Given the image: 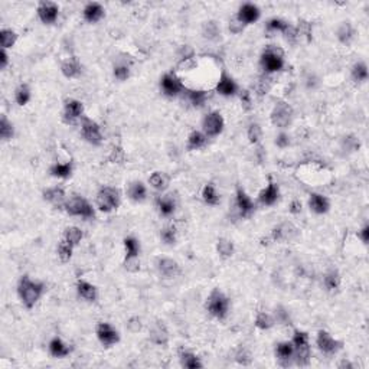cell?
<instances>
[{"label": "cell", "instance_id": "obj_55", "mask_svg": "<svg viewBox=\"0 0 369 369\" xmlns=\"http://www.w3.org/2000/svg\"><path fill=\"white\" fill-rule=\"evenodd\" d=\"M242 28H244V25H242V23H241L236 17H234V19H232V22H231V25H230V29H231L234 34H238Z\"/></svg>", "mask_w": 369, "mask_h": 369}, {"label": "cell", "instance_id": "obj_28", "mask_svg": "<svg viewBox=\"0 0 369 369\" xmlns=\"http://www.w3.org/2000/svg\"><path fill=\"white\" fill-rule=\"evenodd\" d=\"M61 71H62V74H64L67 78H75V77H78L80 72H81V64H80V61H78L75 56H72V58H69V59H67V61L62 64Z\"/></svg>", "mask_w": 369, "mask_h": 369}, {"label": "cell", "instance_id": "obj_20", "mask_svg": "<svg viewBox=\"0 0 369 369\" xmlns=\"http://www.w3.org/2000/svg\"><path fill=\"white\" fill-rule=\"evenodd\" d=\"M309 206L310 209L318 214V215H323L329 211L330 208V203H329V199L323 195H319V193H312L310 195V199H309Z\"/></svg>", "mask_w": 369, "mask_h": 369}, {"label": "cell", "instance_id": "obj_18", "mask_svg": "<svg viewBox=\"0 0 369 369\" xmlns=\"http://www.w3.org/2000/svg\"><path fill=\"white\" fill-rule=\"evenodd\" d=\"M236 208L241 217H250L254 211V202L241 187L236 189Z\"/></svg>", "mask_w": 369, "mask_h": 369}, {"label": "cell", "instance_id": "obj_53", "mask_svg": "<svg viewBox=\"0 0 369 369\" xmlns=\"http://www.w3.org/2000/svg\"><path fill=\"white\" fill-rule=\"evenodd\" d=\"M206 28V34H209L208 36L212 39L215 35H218L219 34V29H218V26H217V23L215 22H208V25L205 26Z\"/></svg>", "mask_w": 369, "mask_h": 369}, {"label": "cell", "instance_id": "obj_35", "mask_svg": "<svg viewBox=\"0 0 369 369\" xmlns=\"http://www.w3.org/2000/svg\"><path fill=\"white\" fill-rule=\"evenodd\" d=\"M83 236H84L83 231L80 228H77V227H69L64 232V239L67 241L68 244H71L72 247L78 245L81 242Z\"/></svg>", "mask_w": 369, "mask_h": 369}, {"label": "cell", "instance_id": "obj_38", "mask_svg": "<svg viewBox=\"0 0 369 369\" xmlns=\"http://www.w3.org/2000/svg\"><path fill=\"white\" fill-rule=\"evenodd\" d=\"M352 78L356 83H365L368 80V67L365 62H356L353 65Z\"/></svg>", "mask_w": 369, "mask_h": 369}, {"label": "cell", "instance_id": "obj_10", "mask_svg": "<svg viewBox=\"0 0 369 369\" xmlns=\"http://www.w3.org/2000/svg\"><path fill=\"white\" fill-rule=\"evenodd\" d=\"M160 87L165 95L168 97H176L178 94H181L184 91V84L182 81L173 74V72H168L162 77L160 81Z\"/></svg>", "mask_w": 369, "mask_h": 369}, {"label": "cell", "instance_id": "obj_51", "mask_svg": "<svg viewBox=\"0 0 369 369\" xmlns=\"http://www.w3.org/2000/svg\"><path fill=\"white\" fill-rule=\"evenodd\" d=\"M248 138L251 143H258V140L261 138V127L257 123H252L248 127Z\"/></svg>", "mask_w": 369, "mask_h": 369}, {"label": "cell", "instance_id": "obj_57", "mask_svg": "<svg viewBox=\"0 0 369 369\" xmlns=\"http://www.w3.org/2000/svg\"><path fill=\"white\" fill-rule=\"evenodd\" d=\"M359 238L362 239L364 244H368L369 241V225H365L361 231H359Z\"/></svg>", "mask_w": 369, "mask_h": 369}, {"label": "cell", "instance_id": "obj_30", "mask_svg": "<svg viewBox=\"0 0 369 369\" xmlns=\"http://www.w3.org/2000/svg\"><path fill=\"white\" fill-rule=\"evenodd\" d=\"M129 195H130V199H133L135 202H143L147 196V189L141 182H133L129 186Z\"/></svg>", "mask_w": 369, "mask_h": 369}, {"label": "cell", "instance_id": "obj_9", "mask_svg": "<svg viewBox=\"0 0 369 369\" xmlns=\"http://www.w3.org/2000/svg\"><path fill=\"white\" fill-rule=\"evenodd\" d=\"M81 133H83V137L88 143H91L92 146H100L101 141H102V135H101V129L100 126L91 120V118L84 117L83 118V123H81Z\"/></svg>", "mask_w": 369, "mask_h": 369}, {"label": "cell", "instance_id": "obj_25", "mask_svg": "<svg viewBox=\"0 0 369 369\" xmlns=\"http://www.w3.org/2000/svg\"><path fill=\"white\" fill-rule=\"evenodd\" d=\"M44 198L48 202H50L52 205H55V206H62V205H65V203H64V202H65V192H64V189L59 187V186H55V187L46 189V190L44 192Z\"/></svg>", "mask_w": 369, "mask_h": 369}, {"label": "cell", "instance_id": "obj_39", "mask_svg": "<svg viewBox=\"0 0 369 369\" xmlns=\"http://www.w3.org/2000/svg\"><path fill=\"white\" fill-rule=\"evenodd\" d=\"M202 198H203L205 203H208V205H218L219 203V196L218 193H217V189H215V186L212 184H206L203 187Z\"/></svg>", "mask_w": 369, "mask_h": 369}, {"label": "cell", "instance_id": "obj_33", "mask_svg": "<svg viewBox=\"0 0 369 369\" xmlns=\"http://www.w3.org/2000/svg\"><path fill=\"white\" fill-rule=\"evenodd\" d=\"M206 144V136L201 132H192L187 137V149L189 150H196L201 149Z\"/></svg>", "mask_w": 369, "mask_h": 369}, {"label": "cell", "instance_id": "obj_31", "mask_svg": "<svg viewBox=\"0 0 369 369\" xmlns=\"http://www.w3.org/2000/svg\"><path fill=\"white\" fill-rule=\"evenodd\" d=\"M50 175L55 178H61V179H67L72 175V163L67 162V163H55L52 165L49 169Z\"/></svg>", "mask_w": 369, "mask_h": 369}, {"label": "cell", "instance_id": "obj_54", "mask_svg": "<svg viewBox=\"0 0 369 369\" xmlns=\"http://www.w3.org/2000/svg\"><path fill=\"white\" fill-rule=\"evenodd\" d=\"M241 102H242V105H244L245 110L251 108V95H250L248 91H242V94H241Z\"/></svg>", "mask_w": 369, "mask_h": 369}, {"label": "cell", "instance_id": "obj_6", "mask_svg": "<svg viewBox=\"0 0 369 369\" xmlns=\"http://www.w3.org/2000/svg\"><path fill=\"white\" fill-rule=\"evenodd\" d=\"M65 209L69 215L72 217H81V218H92L94 217V209L91 203L83 196H74L69 201L65 202Z\"/></svg>", "mask_w": 369, "mask_h": 369}, {"label": "cell", "instance_id": "obj_23", "mask_svg": "<svg viewBox=\"0 0 369 369\" xmlns=\"http://www.w3.org/2000/svg\"><path fill=\"white\" fill-rule=\"evenodd\" d=\"M278 196H280V190H278V186L274 184V182H270L269 186L260 193V202L263 203V205H274L277 199H278Z\"/></svg>", "mask_w": 369, "mask_h": 369}, {"label": "cell", "instance_id": "obj_1", "mask_svg": "<svg viewBox=\"0 0 369 369\" xmlns=\"http://www.w3.org/2000/svg\"><path fill=\"white\" fill-rule=\"evenodd\" d=\"M17 293L22 299V303L28 309H32L44 293V284L32 281L28 276H23L17 285Z\"/></svg>", "mask_w": 369, "mask_h": 369}, {"label": "cell", "instance_id": "obj_45", "mask_svg": "<svg viewBox=\"0 0 369 369\" xmlns=\"http://www.w3.org/2000/svg\"><path fill=\"white\" fill-rule=\"evenodd\" d=\"M149 182L156 190H165L168 186V178L160 172H154L149 178Z\"/></svg>", "mask_w": 369, "mask_h": 369}, {"label": "cell", "instance_id": "obj_52", "mask_svg": "<svg viewBox=\"0 0 369 369\" xmlns=\"http://www.w3.org/2000/svg\"><path fill=\"white\" fill-rule=\"evenodd\" d=\"M276 144H277L278 147L284 149V147H287V146L290 144V137L285 135V133H280V135L277 136V140H276Z\"/></svg>", "mask_w": 369, "mask_h": 369}, {"label": "cell", "instance_id": "obj_36", "mask_svg": "<svg viewBox=\"0 0 369 369\" xmlns=\"http://www.w3.org/2000/svg\"><path fill=\"white\" fill-rule=\"evenodd\" d=\"M124 247H126V260L130 258H138V252H140V245L137 242L135 236H127L124 239Z\"/></svg>", "mask_w": 369, "mask_h": 369}, {"label": "cell", "instance_id": "obj_41", "mask_svg": "<svg viewBox=\"0 0 369 369\" xmlns=\"http://www.w3.org/2000/svg\"><path fill=\"white\" fill-rule=\"evenodd\" d=\"M17 35L12 29H1L0 32V42H1V49L12 48L16 42Z\"/></svg>", "mask_w": 369, "mask_h": 369}, {"label": "cell", "instance_id": "obj_29", "mask_svg": "<svg viewBox=\"0 0 369 369\" xmlns=\"http://www.w3.org/2000/svg\"><path fill=\"white\" fill-rule=\"evenodd\" d=\"M150 339L151 342H154L156 345H166V342H168V332H166L165 324H162L160 322H157L151 327Z\"/></svg>", "mask_w": 369, "mask_h": 369}, {"label": "cell", "instance_id": "obj_27", "mask_svg": "<svg viewBox=\"0 0 369 369\" xmlns=\"http://www.w3.org/2000/svg\"><path fill=\"white\" fill-rule=\"evenodd\" d=\"M49 352L55 358H65L71 353V348L64 343L59 337H53L49 343Z\"/></svg>", "mask_w": 369, "mask_h": 369}, {"label": "cell", "instance_id": "obj_46", "mask_svg": "<svg viewBox=\"0 0 369 369\" xmlns=\"http://www.w3.org/2000/svg\"><path fill=\"white\" fill-rule=\"evenodd\" d=\"M72 250L74 247L71 244H68L65 239H62L58 245V257L61 258L62 263H68L72 257Z\"/></svg>", "mask_w": 369, "mask_h": 369}, {"label": "cell", "instance_id": "obj_60", "mask_svg": "<svg viewBox=\"0 0 369 369\" xmlns=\"http://www.w3.org/2000/svg\"><path fill=\"white\" fill-rule=\"evenodd\" d=\"M291 206H293V208H291V212H293V214H297V212H300V211H302V205H300L297 201L293 202V205H291Z\"/></svg>", "mask_w": 369, "mask_h": 369}, {"label": "cell", "instance_id": "obj_2", "mask_svg": "<svg viewBox=\"0 0 369 369\" xmlns=\"http://www.w3.org/2000/svg\"><path fill=\"white\" fill-rule=\"evenodd\" d=\"M228 307H230V300H228V297H227L222 291H219L218 288L214 290V291L209 294L208 303H206V309H208V312H209L214 318H217V319L221 320L225 319L227 315H228Z\"/></svg>", "mask_w": 369, "mask_h": 369}, {"label": "cell", "instance_id": "obj_8", "mask_svg": "<svg viewBox=\"0 0 369 369\" xmlns=\"http://www.w3.org/2000/svg\"><path fill=\"white\" fill-rule=\"evenodd\" d=\"M224 126H225L224 117L221 116V113H218V111L209 113L202 121L203 133H205L206 137H215V136L221 135L222 130H224Z\"/></svg>", "mask_w": 369, "mask_h": 369}, {"label": "cell", "instance_id": "obj_24", "mask_svg": "<svg viewBox=\"0 0 369 369\" xmlns=\"http://www.w3.org/2000/svg\"><path fill=\"white\" fill-rule=\"evenodd\" d=\"M77 291L87 302H95L97 296H98L95 285H92L91 283H88V281H84V280H80L77 283Z\"/></svg>", "mask_w": 369, "mask_h": 369}, {"label": "cell", "instance_id": "obj_48", "mask_svg": "<svg viewBox=\"0 0 369 369\" xmlns=\"http://www.w3.org/2000/svg\"><path fill=\"white\" fill-rule=\"evenodd\" d=\"M218 252L225 258L231 257L234 254V244L225 238H221L218 241Z\"/></svg>", "mask_w": 369, "mask_h": 369}, {"label": "cell", "instance_id": "obj_11", "mask_svg": "<svg viewBox=\"0 0 369 369\" xmlns=\"http://www.w3.org/2000/svg\"><path fill=\"white\" fill-rule=\"evenodd\" d=\"M59 15V7L56 3L52 1H41L38 6V16L45 23V25H52L56 22Z\"/></svg>", "mask_w": 369, "mask_h": 369}, {"label": "cell", "instance_id": "obj_43", "mask_svg": "<svg viewBox=\"0 0 369 369\" xmlns=\"http://www.w3.org/2000/svg\"><path fill=\"white\" fill-rule=\"evenodd\" d=\"M15 100L19 105H26L31 100V88L26 84L19 85L15 94Z\"/></svg>", "mask_w": 369, "mask_h": 369}, {"label": "cell", "instance_id": "obj_4", "mask_svg": "<svg viewBox=\"0 0 369 369\" xmlns=\"http://www.w3.org/2000/svg\"><path fill=\"white\" fill-rule=\"evenodd\" d=\"M120 205V192L116 187L111 186H104L101 187L97 193V206L101 212H111L117 209Z\"/></svg>", "mask_w": 369, "mask_h": 369}, {"label": "cell", "instance_id": "obj_16", "mask_svg": "<svg viewBox=\"0 0 369 369\" xmlns=\"http://www.w3.org/2000/svg\"><path fill=\"white\" fill-rule=\"evenodd\" d=\"M157 270L165 278H173L181 274L179 264L172 258H159L157 260Z\"/></svg>", "mask_w": 369, "mask_h": 369}, {"label": "cell", "instance_id": "obj_59", "mask_svg": "<svg viewBox=\"0 0 369 369\" xmlns=\"http://www.w3.org/2000/svg\"><path fill=\"white\" fill-rule=\"evenodd\" d=\"M9 56H7V53H6V49H1V52H0V68L1 69H4L6 68V65H7V62H9V59H7Z\"/></svg>", "mask_w": 369, "mask_h": 369}, {"label": "cell", "instance_id": "obj_15", "mask_svg": "<svg viewBox=\"0 0 369 369\" xmlns=\"http://www.w3.org/2000/svg\"><path fill=\"white\" fill-rule=\"evenodd\" d=\"M84 113V105L78 100H67L64 107V121L65 123H74L75 120L83 116Z\"/></svg>", "mask_w": 369, "mask_h": 369}, {"label": "cell", "instance_id": "obj_32", "mask_svg": "<svg viewBox=\"0 0 369 369\" xmlns=\"http://www.w3.org/2000/svg\"><path fill=\"white\" fill-rule=\"evenodd\" d=\"M353 35H355V31H353V26L351 25V22H342V25L337 29V39L342 44L346 45V44H349L352 41Z\"/></svg>", "mask_w": 369, "mask_h": 369}, {"label": "cell", "instance_id": "obj_42", "mask_svg": "<svg viewBox=\"0 0 369 369\" xmlns=\"http://www.w3.org/2000/svg\"><path fill=\"white\" fill-rule=\"evenodd\" d=\"M187 97H189V101L192 102L193 107H202L208 100V92L203 90H192V91H189Z\"/></svg>", "mask_w": 369, "mask_h": 369}, {"label": "cell", "instance_id": "obj_7", "mask_svg": "<svg viewBox=\"0 0 369 369\" xmlns=\"http://www.w3.org/2000/svg\"><path fill=\"white\" fill-rule=\"evenodd\" d=\"M291 120H293V108L284 101H278L271 111L273 124L280 129H285L290 126Z\"/></svg>", "mask_w": 369, "mask_h": 369}, {"label": "cell", "instance_id": "obj_14", "mask_svg": "<svg viewBox=\"0 0 369 369\" xmlns=\"http://www.w3.org/2000/svg\"><path fill=\"white\" fill-rule=\"evenodd\" d=\"M236 19L242 23V25H251L254 22H257L260 19V9L257 4L254 3H244L238 13H236Z\"/></svg>", "mask_w": 369, "mask_h": 369}, {"label": "cell", "instance_id": "obj_37", "mask_svg": "<svg viewBox=\"0 0 369 369\" xmlns=\"http://www.w3.org/2000/svg\"><path fill=\"white\" fill-rule=\"evenodd\" d=\"M181 362L184 368L187 369H196L202 368V362L199 361V358L192 352H182L181 353Z\"/></svg>", "mask_w": 369, "mask_h": 369}, {"label": "cell", "instance_id": "obj_34", "mask_svg": "<svg viewBox=\"0 0 369 369\" xmlns=\"http://www.w3.org/2000/svg\"><path fill=\"white\" fill-rule=\"evenodd\" d=\"M323 284L326 287L327 291H337L339 285H340V277H339V273L336 270H332L329 273H326L324 278H323Z\"/></svg>", "mask_w": 369, "mask_h": 369}, {"label": "cell", "instance_id": "obj_22", "mask_svg": "<svg viewBox=\"0 0 369 369\" xmlns=\"http://www.w3.org/2000/svg\"><path fill=\"white\" fill-rule=\"evenodd\" d=\"M84 19L90 23H95L102 19L104 16V7L101 6L100 3H88L84 7Z\"/></svg>", "mask_w": 369, "mask_h": 369}, {"label": "cell", "instance_id": "obj_58", "mask_svg": "<svg viewBox=\"0 0 369 369\" xmlns=\"http://www.w3.org/2000/svg\"><path fill=\"white\" fill-rule=\"evenodd\" d=\"M277 320L278 322H283V323H287L288 322V313L285 312L284 309H278V312H277Z\"/></svg>", "mask_w": 369, "mask_h": 369}, {"label": "cell", "instance_id": "obj_49", "mask_svg": "<svg viewBox=\"0 0 369 369\" xmlns=\"http://www.w3.org/2000/svg\"><path fill=\"white\" fill-rule=\"evenodd\" d=\"M160 236H162V239H163L165 244H168V245L175 244V242H176V228L172 227V225L163 228L162 232H160Z\"/></svg>", "mask_w": 369, "mask_h": 369}, {"label": "cell", "instance_id": "obj_44", "mask_svg": "<svg viewBox=\"0 0 369 369\" xmlns=\"http://www.w3.org/2000/svg\"><path fill=\"white\" fill-rule=\"evenodd\" d=\"M255 326L261 330H267V329H271L274 326V319L270 316L269 313L266 312H260L257 315V319H255Z\"/></svg>", "mask_w": 369, "mask_h": 369}, {"label": "cell", "instance_id": "obj_19", "mask_svg": "<svg viewBox=\"0 0 369 369\" xmlns=\"http://www.w3.org/2000/svg\"><path fill=\"white\" fill-rule=\"evenodd\" d=\"M297 235V228L291 224H281L274 228L273 231V239L274 241H290Z\"/></svg>", "mask_w": 369, "mask_h": 369}, {"label": "cell", "instance_id": "obj_40", "mask_svg": "<svg viewBox=\"0 0 369 369\" xmlns=\"http://www.w3.org/2000/svg\"><path fill=\"white\" fill-rule=\"evenodd\" d=\"M288 28H290V23H287L283 19H278V17L270 19L267 22V26H266L269 34L270 32H281V34H284Z\"/></svg>", "mask_w": 369, "mask_h": 369}, {"label": "cell", "instance_id": "obj_47", "mask_svg": "<svg viewBox=\"0 0 369 369\" xmlns=\"http://www.w3.org/2000/svg\"><path fill=\"white\" fill-rule=\"evenodd\" d=\"M0 136L3 140H9L13 137V124L6 118V116H1L0 120Z\"/></svg>", "mask_w": 369, "mask_h": 369}, {"label": "cell", "instance_id": "obj_50", "mask_svg": "<svg viewBox=\"0 0 369 369\" xmlns=\"http://www.w3.org/2000/svg\"><path fill=\"white\" fill-rule=\"evenodd\" d=\"M114 77L118 81H126L130 77V67L127 64H118L114 67Z\"/></svg>", "mask_w": 369, "mask_h": 369}, {"label": "cell", "instance_id": "obj_17", "mask_svg": "<svg viewBox=\"0 0 369 369\" xmlns=\"http://www.w3.org/2000/svg\"><path fill=\"white\" fill-rule=\"evenodd\" d=\"M238 91V85L235 83L234 80L227 74V72H222L221 78H219L218 85H217V92L224 95V97H232L236 94Z\"/></svg>", "mask_w": 369, "mask_h": 369}, {"label": "cell", "instance_id": "obj_26", "mask_svg": "<svg viewBox=\"0 0 369 369\" xmlns=\"http://www.w3.org/2000/svg\"><path fill=\"white\" fill-rule=\"evenodd\" d=\"M156 203H157L159 212L163 217H170L175 212V209H176V202L172 198V195H165V196L157 198Z\"/></svg>", "mask_w": 369, "mask_h": 369}, {"label": "cell", "instance_id": "obj_21", "mask_svg": "<svg viewBox=\"0 0 369 369\" xmlns=\"http://www.w3.org/2000/svg\"><path fill=\"white\" fill-rule=\"evenodd\" d=\"M276 353L280 359V364L283 367H288L290 365V359H293L294 356V346L291 342H281L277 345Z\"/></svg>", "mask_w": 369, "mask_h": 369}, {"label": "cell", "instance_id": "obj_5", "mask_svg": "<svg viewBox=\"0 0 369 369\" xmlns=\"http://www.w3.org/2000/svg\"><path fill=\"white\" fill-rule=\"evenodd\" d=\"M293 346H294V356L296 364L300 367H306L310 359V346H309V335L306 332L296 330L293 336Z\"/></svg>", "mask_w": 369, "mask_h": 369}, {"label": "cell", "instance_id": "obj_56", "mask_svg": "<svg viewBox=\"0 0 369 369\" xmlns=\"http://www.w3.org/2000/svg\"><path fill=\"white\" fill-rule=\"evenodd\" d=\"M110 160H117V163L118 162H123L124 160V153H123V150L121 149H114L113 150V154H111V157H110Z\"/></svg>", "mask_w": 369, "mask_h": 369}, {"label": "cell", "instance_id": "obj_3", "mask_svg": "<svg viewBox=\"0 0 369 369\" xmlns=\"http://www.w3.org/2000/svg\"><path fill=\"white\" fill-rule=\"evenodd\" d=\"M261 67L266 71V74H273L278 72L284 67V59H283V52L278 48L274 46H267L266 50L261 55Z\"/></svg>", "mask_w": 369, "mask_h": 369}, {"label": "cell", "instance_id": "obj_13", "mask_svg": "<svg viewBox=\"0 0 369 369\" xmlns=\"http://www.w3.org/2000/svg\"><path fill=\"white\" fill-rule=\"evenodd\" d=\"M316 342H318V346H319L320 351L323 353H326V355L336 353L340 349V346H342V343L339 340H336L335 337H332L326 330H320L319 333H318Z\"/></svg>", "mask_w": 369, "mask_h": 369}, {"label": "cell", "instance_id": "obj_12", "mask_svg": "<svg viewBox=\"0 0 369 369\" xmlns=\"http://www.w3.org/2000/svg\"><path fill=\"white\" fill-rule=\"evenodd\" d=\"M97 337L104 346L116 345L120 340L118 332L110 324V323H100L97 326Z\"/></svg>", "mask_w": 369, "mask_h": 369}]
</instances>
